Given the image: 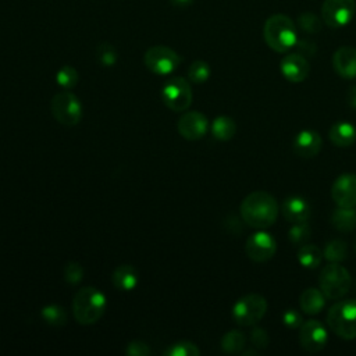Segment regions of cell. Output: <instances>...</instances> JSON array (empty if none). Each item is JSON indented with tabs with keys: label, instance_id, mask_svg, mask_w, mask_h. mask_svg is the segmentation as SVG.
Here are the masks:
<instances>
[{
	"label": "cell",
	"instance_id": "83f0119b",
	"mask_svg": "<svg viewBox=\"0 0 356 356\" xmlns=\"http://www.w3.org/2000/svg\"><path fill=\"white\" fill-rule=\"evenodd\" d=\"M165 356H199V348L191 341H178L164 350Z\"/></svg>",
	"mask_w": 356,
	"mask_h": 356
},
{
	"label": "cell",
	"instance_id": "ffe728a7",
	"mask_svg": "<svg viewBox=\"0 0 356 356\" xmlns=\"http://www.w3.org/2000/svg\"><path fill=\"white\" fill-rule=\"evenodd\" d=\"M330 140L338 147H346L356 142V127L348 121H338L331 125Z\"/></svg>",
	"mask_w": 356,
	"mask_h": 356
},
{
	"label": "cell",
	"instance_id": "277c9868",
	"mask_svg": "<svg viewBox=\"0 0 356 356\" xmlns=\"http://www.w3.org/2000/svg\"><path fill=\"white\" fill-rule=\"evenodd\" d=\"M328 328L342 339L356 338V300H339L331 306L327 314Z\"/></svg>",
	"mask_w": 356,
	"mask_h": 356
},
{
	"label": "cell",
	"instance_id": "4fadbf2b",
	"mask_svg": "<svg viewBox=\"0 0 356 356\" xmlns=\"http://www.w3.org/2000/svg\"><path fill=\"white\" fill-rule=\"evenodd\" d=\"M177 128L182 138L188 140H197L207 132L209 121L200 111H186L179 117Z\"/></svg>",
	"mask_w": 356,
	"mask_h": 356
},
{
	"label": "cell",
	"instance_id": "cb8c5ba5",
	"mask_svg": "<svg viewBox=\"0 0 356 356\" xmlns=\"http://www.w3.org/2000/svg\"><path fill=\"white\" fill-rule=\"evenodd\" d=\"M323 260V252L313 243H303L298 250V261L305 268H316Z\"/></svg>",
	"mask_w": 356,
	"mask_h": 356
},
{
	"label": "cell",
	"instance_id": "5bb4252c",
	"mask_svg": "<svg viewBox=\"0 0 356 356\" xmlns=\"http://www.w3.org/2000/svg\"><path fill=\"white\" fill-rule=\"evenodd\" d=\"M331 197L338 207H355L356 206V175L355 174L339 175L332 184Z\"/></svg>",
	"mask_w": 356,
	"mask_h": 356
},
{
	"label": "cell",
	"instance_id": "9a60e30c",
	"mask_svg": "<svg viewBox=\"0 0 356 356\" xmlns=\"http://www.w3.org/2000/svg\"><path fill=\"white\" fill-rule=\"evenodd\" d=\"M281 74L289 82L298 83L305 81L310 72V64L300 53H289L280 63Z\"/></svg>",
	"mask_w": 356,
	"mask_h": 356
},
{
	"label": "cell",
	"instance_id": "4316f807",
	"mask_svg": "<svg viewBox=\"0 0 356 356\" xmlns=\"http://www.w3.org/2000/svg\"><path fill=\"white\" fill-rule=\"evenodd\" d=\"M323 256L330 261V263H339L346 259L348 256V246L346 242L341 239H334L330 241L323 252Z\"/></svg>",
	"mask_w": 356,
	"mask_h": 356
},
{
	"label": "cell",
	"instance_id": "e575fe53",
	"mask_svg": "<svg viewBox=\"0 0 356 356\" xmlns=\"http://www.w3.org/2000/svg\"><path fill=\"white\" fill-rule=\"evenodd\" d=\"M250 342L256 349H264L270 343L268 332L260 327H256L250 332Z\"/></svg>",
	"mask_w": 356,
	"mask_h": 356
},
{
	"label": "cell",
	"instance_id": "ac0fdd59",
	"mask_svg": "<svg viewBox=\"0 0 356 356\" xmlns=\"http://www.w3.org/2000/svg\"><path fill=\"white\" fill-rule=\"evenodd\" d=\"M282 214L292 224L306 222L310 217V204L300 196H289L282 203Z\"/></svg>",
	"mask_w": 356,
	"mask_h": 356
},
{
	"label": "cell",
	"instance_id": "8d00e7d4",
	"mask_svg": "<svg viewBox=\"0 0 356 356\" xmlns=\"http://www.w3.org/2000/svg\"><path fill=\"white\" fill-rule=\"evenodd\" d=\"M150 348L146 342L143 341H132L127 345L125 348V353L131 355V356H147L150 355Z\"/></svg>",
	"mask_w": 356,
	"mask_h": 356
},
{
	"label": "cell",
	"instance_id": "836d02e7",
	"mask_svg": "<svg viewBox=\"0 0 356 356\" xmlns=\"http://www.w3.org/2000/svg\"><path fill=\"white\" fill-rule=\"evenodd\" d=\"M63 274H64L65 282H68L71 285H75V284L81 282V280L83 277V268H82V266L79 263L70 261V263L65 264Z\"/></svg>",
	"mask_w": 356,
	"mask_h": 356
},
{
	"label": "cell",
	"instance_id": "ab89813d",
	"mask_svg": "<svg viewBox=\"0 0 356 356\" xmlns=\"http://www.w3.org/2000/svg\"><path fill=\"white\" fill-rule=\"evenodd\" d=\"M243 356H248V355H259V352L257 350H243V352H241Z\"/></svg>",
	"mask_w": 356,
	"mask_h": 356
},
{
	"label": "cell",
	"instance_id": "1f68e13d",
	"mask_svg": "<svg viewBox=\"0 0 356 356\" xmlns=\"http://www.w3.org/2000/svg\"><path fill=\"white\" fill-rule=\"evenodd\" d=\"M323 19L313 13H303L298 17V26L306 33H317L321 29Z\"/></svg>",
	"mask_w": 356,
	"mask_h": 356
},
{
	"label": "cell",
	"instance_id": "f35d334b",
	"mask_svg": "<svg viewBox=\"0 0 356 356\" xmlns=\"http://www.w3.org/2000/svg\"><path fill=\"white\" fill-rule=\"evenodd\" d=\"M171 1V4L174 6V7H188V6H191V3L193 1V0H170Z\"/></svg>",
	"mask_w": 356,
	"mask_h": 356
},
{
	"label": "cell",
	"instance_id": "6da1fadb",
	"mask_svg": "<svg viewBox=\"0 0 356 356\" xmlns=\"http://www.w3.org/2000/svg\"><path fill=\"white\" fill-rule=\"evenodd\" d=\"M242 220L252 228L264 229L271 227L278 217V203L266 191L249 193L239 207Z\"/></svg>",
	"mask_w": 356,
	"mask_h": 356
},
{
	"label": "cell",
	"instance_id": "7402d4cb",
	"mask_svg": "<svg viewBox=\"0 0 356 356\" xmlns=\"http://www.w3.org/2000/svg\"><path fill=\"white\" fill-rule=\"evenodd\" d=\"M332 225L341 232H350L356 228V210L353 207H338L331 216Z\"/></svg>",
	"mask_w": 356,
	"mask_h": 356
},
{
	"label": "cell",
	"instance_id": "d6a6232c",
	"mask_svg": "<svg viewBox=\"0 0 356 356\" xmlns=\"http://www.w3.org/2000/svg\"><path fill=\"white\" fill-rule=\"evenodd\" d=\"M310 236V227L306 222H295L288 231V239L293 245H303Z\"/></svg>",
	"mask_w": 356,
	"mask_h": 356
},
{
	"label": "cell",
	"instance_id": "9c48e42d",
	"mask_svg": "<svg viewBox=\"0 0 356 356\" xmlns=\"http://www.w3.org/2000/svg\"><path fill=\"white\" fill-rule=\"evenodd\" d=\"M145 65L157 75H168L181 64V56L167 46H152L145 53Z\"/></svg>",
	"mask_w": 356,
	"mask_h": 356
},
{
	"label": "cell",
	"instance_id": "f1b7e54d",
	"mask_svg": "<svg viewBox=\"0 0 356 356\" xmlns=\"http://www.w3.org/2000/svg\"><path fill=\"white\" fill-rule=\"evenodd\" d=\"M96 58L97 61L103 65V67H111L117 63V58H118V54H117V50L114 46H111L110 43L107 42H102L97 44L96 47Z\"/></svg>",
	"mask_w": 356,
	"mask_h": 356
},
{
	"label": "cell",
	"instance_id": "2e32d148",
	"mask_svg": "<svg viewBox=\"0 0 356 356\" xmlns=\"http://www.w3.org/2000/svg\"><path fill=\"white\" fill-rule=\"evenodd\" d=\"M323 146V139L320 134L314 129H303L300 131L295 139H293V152L303 157V159H310L314 157Z\"/></svg>",
	"mask_w": 356,
	"mask_h": 356
},
{
	"label": "cell",
	"instance_id": "e0dca14e",
	"mask_svg": "<svg viewBox=\"0 0 356 356\" xmlns=\"http://www.w3.org/2000/svg\"><path fill=\"white\" fill-rule=\"evenodd\" d=\"M332 67L341 78H356V49L350 46L339 47L332 56Z\"/></svg>",
	"mask_w": 356,
	"mask_h": 356
},
{
	"label": "cell",
	"instance_id": "74e56055",
	"mask_svg": "<svg viewBox=\"0 0 356 356\" xmlns=\"http://www.w3.org/2000/svg\"><path fill=\"white\" fill-rule=\"evenodd\" d=\"M345 99H346V103L349 104V107L356 108V86H350V88L346 90Z\"/></svg>",
	"mask_w": 356,
	"mask_h": 356
},
{
	"label": "cell",
	"instance_id": "3957f363",
	"mask_svg": "<svg viewBox=\"0 0 356 356\" xmlns=\"http://www.w3.org/2000/svg\"><path fill=\"white\" fill-rule=\"evenodd\" d=\"M106 296L95 286L81 288L72 299V314L82 325H90L100 320L106 312Z\"/></svg>",
	"mask_w": 356,
	"mask_h": 356
},
{
	"label": "cell",
	"instance_id": "52a82bcc",
	"mask_svg": "<svg viewBox=\"0 0 356 356\" xmlns=\"http://www.w3.org/2000/svg\"><path fill=\"white\" fill-rule=\"evenodd\" d=\"M267 312V300L259 293H249L239 298L232 306V318L239 325H254Z\"/></svg>",
	"mask_w": 356,
	"mask_h": 356
},
{
	"label": "cell",
	"instance_id": "5b68a950",
	"mask_svg": "<svg viewBox=\"0 0 356 356\" xmlns=\"http://www.w3.org/2000/svg\"><path fill=\"white\" fill-rule=\"evenodd\" d=\"M350 284L352 278L349 271L338 263L327 264L320 273L318 285L321 292L328 299L335 300L342 298L349 291Z\"/></svg>",
	"mask_w": 356,
	"mask_h": 356
},
{
	"label": "cell",
	"instance_id": "484cf974",
	"mask_svg": "<svg viewBox=\"0 0 356 356\" xmlns=\"http://www.w3.org/2000/svg\"><path fill=\"white\" fill-rule=\"evenodd\" d=\"M40 316L43 321L51 327H60L67 323V312L64 310V307L54 303L43 306L40 310Z\"/></svg>",
	"mask_w": 356,
	"mask_h": 356
},
{
	"label": "cell",
	"instance_id": "30bf717a",
	"mask_svg": "<svg viewBox=\"0 0 356 356\" xmlns=\"http://www.w3.org/2000/svg\"><path fill=\"white\" fill-rule=\"evenodd\" d=\"M356 0H324L321 6L323 22L334 29L346 26L355 17Z\"/></svg>",
	"mask_w": 356,
	"mask_h": 356
},
{
	"label": "cell",
	"instance_id": "d4e9b609",
	"mask_svg": "<svg viewBox=\"0 0 356 356\" xmlns=\"http://www.w3.org/2000/svg\"><path fill=\"white\" fill-rule=\"evenodd\" d=\"M246 337L239 330H231L221 338V349L225 353H241L245 348Z\"/></svg>",
	"mask_w": 356,
	"mask_h": 356
},
{
	"label": "cell",
	"instance_id": "8992f818",
	"mask_svg": "<svg viewBox=\"0 0 356 356\" xmlns=\"http://www.w3.org/2000/svg\"><path fill=\"white\" fill-rule=\"evenodd\" d=\"M50 110L57 122L72 127L82 118V104L76 95L65 89L56 93L50 100Z\"/></svg>",
	"mask_w": 356,
	"mask_h": 356
},
{
	"label": "cell",
	"instance_id": "f546056e",
	"mask_svg": "<svg viewBox=\"0 0 356 356\" xmlns=\"http://www.w3.org/2000/svg\"><path fill=\"white\" fill-rule=\"evenodd\" d=\"M210 76V67L203 60L193 61L188 68V78L195 83H203Z\"/></svg>",
	"mask_w": 356,
	"mask_h": 356
},
{
	"label": "cell",
	"instance_id": "44dd1931",
	"mask_svg": "<svg viewBox=\"0 0 356 356\" xmlns=\"http://www.w3.org/2000/svg\"><path fill=\"white\" fill-rule=\"evenodd\" d=\"M299 305L303 313L306 314H318L325 305V295L321 289L306 288L299 298Z\"/></svg>",
	"mask_w": 356,
	"mask_h": 356
},
{
	"label": "cell",
	"instance_id": "8fae6325",
	"mask_svg": "<svg viewBox=\"0 0 356 356\" xmlns=\"http://www.w3.org/2000/svg\"><path fill=\"white\" fill-rule=\"evenodd\" d=\"M277 250L275 239L271 234L266 231H257L252 234L245 243V252L248 257L257 263H264L270 260Z\"/></svg>",
	"mask_w": 356,
	"mask_h": 356
},
{
	"label": "cell",
	"instance_id": "7a4b0ae2",
	"mask_svg": "<svg viewBox=\"0 0 356 356\" xmlns=\"http://www.w3.org/2000/svg\"><path fill=\"white\" fill-rule=\"evenodd\" d=\"M263 38L267 46L274 51L286 53L296 46V25L288 15L274 14L268 17L264 22Z\"/></svg>",
	"mask_w": 356,
	"mask_h": 356
},
{
	"label": "cell",
	"instance_id": "7c38bea8",
	"mask_svg": "<svg viewBox=\"0 0 356 356\" xmlns=\"http://www.w3.org/2000/svg\"><path fill=\"white\" fill-rule=\"evenodd\" d=\"M328 341L327 328L317 320H307L300 325L299 343L309 353H317L324 349Z\"/></svg>",
	"mask_w": 356,
	"mask_h": 356
},
{
	"label": "cell",
	"instance_id": "4dcf8cb0",
	"mask_svg": "<svg viewBox=\"0 0 356 356\" xmlns=\"http://www.w3.org/2000/svg\"><path fill=\"white\" fill-rule=\"evenodd\" d=\"M78 71L71 65H63L56 74V82L64 89H72L78 82Z\"/></svg>",
	"mask_w": 356,
	"mask_h": 356
},
{
	"label": "cell",
	"instance_id": "ba28073f",
	"mask_svg": "<svg viewBox=\"0 0 356 356\" xmlns=\"http://www.w3.org/2000/svg\"><path fill=\"white\" fill-rule=\"evenodd\" d=\"M161 100L172 111H185L193 97L189 82L182 76H174L164 82L161 86Z\"/></svg>",
	"mask_w": 356,
	"mask_h": 356
},
{
	"label": "cell",
	"instance_id": "d590c367",
	"mask_svg": "<svg viewBox=\"0 0 356 356\" xmlns=\"http://www.w3.org/2000/svg\"><path fill=\"white\" fill-rule=\"evenodd\" d=\"M282 323L285 327L288 328H299L303 323V318H302V314L295 310V309H288L284 312L282 314Z\"/></svg>",
	"mask_w": 356,
	"mask_h": 356
},
{
	"label": "cell",
	"instance_id": "603a6c76",
	"mask_svg": "<svg viewBox=\"0 0 356 356\" xmlns=\"http://www.w3.org/2000/svg\"><path fill=\"white\" fill-rule=\"evenodd\" d=\"M236 132L235 121L231 117L220 115L211 122V134L218 140H229Z\"/></svg>",
	"mask_w": 356,
	"mask_h": 356
},
{
	"label": "cell",
	"instance_id": "d6986e66",
	"mask_svg": "<svg viewBox=\"0 0 356 356\" xmlns=\"http://www.w3.org/2000/svg\"><path fill=\"white\" fill-rule=\"evenodd\" d=\"M111 282L120 291H132L139 282V273L132 264H121L113 271Z\"/></svg>",
	"mask_w": 356,
	"mask_h": 356
}]
</instances>
